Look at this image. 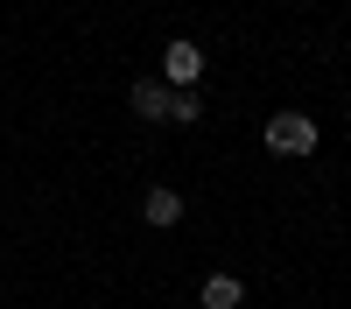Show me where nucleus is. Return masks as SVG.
Listing matches in <instances>:
<instances>
[{
	"label": "nucleus",
	"instance_id": "6",
	"mask_svg": "<svg viewBox=\"0 0 351 309\" xmlns=\"http://www.w3.org/2000/svg\"><path fill=\"white\" fill-rule=\"evenodd\" d=\"M197 112H204V99H197V92H169V120H176V127H190Z\"/></svg>",
	"mask_w": 351,
	"mask_h": 309
},
{
	"label": "nucleus",
	"instance_id": "3",
	"mask_svg": "<svg viewBox=\"0 0 351 309\" xmlns=\"http://www.w3.org/2000/svg\"><path fill=\"white\" fill-rule=\"evenodd\" d=\"M197 302H204V309H239V302H246V281H239V274H204Z\"/></svg>",
	"mask_w": 351,
	"mask_h": 309
},
{
	"label": "nucleus",
	"instance_id": "2",
	"mask_svg": "<svg viewBox=\"0 0 351 309\" xmlns=\"http://www.w3.org/2000/svg\"><path fill=\"white\" fill-rule=\"evenodd\" d=\"M197 77H204V49L190 36H176L162 49V84H169V92H197Z\"/></svg>",
	"mask_w": 351,
	"mask_h": 309
},
{
	"label": "nucleus",
	"instance_id": "4",
	"mask_svg": "<svg viewBox=\"0 0 351 309\" xmlns=\"http://www.w3.org/2000/svg\"><path fill=\"white\" fill-rule=\"evenodd\" d=\"M127 106L141 112V120H169V84L162 77H141L134 92H127Z\"/></svg>",
	"mask_w": 351,
	"mask_h": 309
},
{
	"label": "nucleus",
	"instance_id": "5",
	"mask_svg": "<svg viewBox=\"0 0 351 309\" xmlns=\"http://www.w3.org/2000/svg\"><path fill=\"white\" fill-rule=\"evenodd\" d=\"M141 218H148V225H176V218H183V190H148V197H141Z\"/></svg>",
	"mask_w": 351,
	"mask_h": 309
},
{
	"label": "nucleus",
	"instance_id": "1",
	"mask_svg": "<svg viewBox=\"0 0 351 309\" xmlns=\"http://www.w3.org/2000/svg\"><path fill=\"white\" fill-rule=\"evenodd\" d=\"M260 140H267V155H316V120L309 112H274Z\"/></svg>",
	"mask_w": 351,
	"mask_h": 309
}]
</instances>
